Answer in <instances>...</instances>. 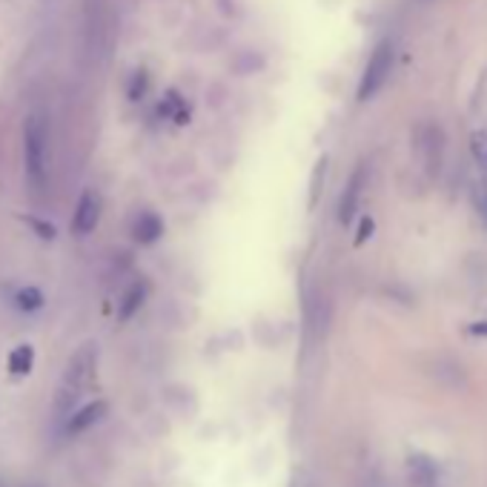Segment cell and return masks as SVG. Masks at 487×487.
Instances as JSON below:
<instances>
[{
  "label": "cell",
  "mask_w": 487,
  "mask_h": 487,
  "mask_svg": "<svg viewBox=\"0 0 487 487\" xmlns=\"http://www.w3.org/2000/svg\"><path fill=\"white\" fill-rule=\"evenodd\" d=\"M370 233H373V221H370V218H364V221H362V233L355 236V247H358V244H364L370 238Z\"/></svg>",
  "instance_id": "9a60e30c"
},
{
  "label": "cell",
  "mask_w": 487,
  "mask_h": 487,
  "mask_svg": "<svg viewBox=\"0 0 487 487\" xmlns=\"http://www.w3.org/2000/svg\"><path fill=\"white\" fill-rule=\"evenodd\" d=\"M132 236L138 244H156L164 236V221L156 212H140L132 224Z\"/></svg>",
  "instance_id": "9c48e42d"
},
{
  "label": "cell",
  "mask_w": 487,
  "mask_h": 487,
  "mask_svg": "<svg viewBox=\"0 0 487 487\" xmlns=\"http://www.w3.org/2000/svg\"><path fill=\"white\" fill-rule=\"evenodd\" d=\"M15 301H18V310H23V313H35V310H41V307H44V292H41V290H35V287H27V290H20V292H18Z\"/></svg>",
  "instance_id": "7c38bea8"
},
{
  "label": "cell",
  "mask_w": 487,
  "mask_h": 487,
  "mask_svg": "<svg viewBox=\"0 0 487 487\" xmlns=\"http://www.w3.org/2000/svg\"><path fill=\"white\" fill-rule=\"evenodd\" d=\"M32 364H35V350L29 347V344H20V347L12 350V355H9L12 376H27L32 370Z\"/></svg>",
  "instance_id": "8fae6325"
},
{
  "label": "cell",
  "mask_w": 487,
  "mask_h": 487,
  "mask_svg": "<svg viewBox=\"0 0 487 487\" xmlns=\"http://www.w3.org/2000/svg\"><path fill=\"white\" fill-rule=\"evenodd\" d=\"M390 69H393V44L390 41H381L373 55H370L364 75H362V84H358V100H370L379 89L387 84L390 78Z\"/></svg>",
  "instance_id": "277c9868"
},
{
  "label": "cell",
  "mask_w": 487,
  "mask_h": 487,
  "mask_svg": "<svg viewBox=\"0 0 487 487\" xmlns=\"http://www.w3.org/2000/svg\"><path fill=\"white\" fill-rule=\"evenodd\" d=\"M29 224L37 229V236H41V238H49V241L55 238V227H52V224H46V221H35V218H32Z\"/></svg>",
  "instance_id": "5bb4252c"
},
{
  "label": "cell",
  "mask_w": 487,
  "mask_h": 487,
  "mask_svg": "<svg viewBox=\"0 0 487 487\" xmlns=\"http://www.w3.org/2000/svg\"><path fill=\"white\" fill-rule=\"evenodd\" d=\"M98 364V347L92 341L84 344V347L69 358L67 370H63V379H60V395H58V410L60 413H67L72 407V402L78 399L81 390L86 387L89 376H92V370Z\"/></svg>",
  "instance_id": "7a4b0ae2"
},
{
  "label": "cell",
  "mask_w": 487,
  "mask_h": 487,
  "mask_svg": "<svg viewBox=\"0 0 487 487\" xmlns=\"http://www.w3.org/2000/svg\"><path fill=\"white\" fill-rule=\"evenodd\" d=\"M470 152H473V158H476V164L487 172V130H479L470 135Z\"/></svg>",
  "instance_id": "4fadbf2b"
},
{
  "label": "cell",
  "mask_w": 487,
  "mask_h": 487,
  "mask_svg": "<svg viewBox=\"0 0 487 487\" xmlns=\"http://www.w3.org/2000/svg\"><path fill=\"white\" fill-rule=\"evenodd\" d=\"M147 299H149V284H147V281L144 278L132 281V284L126 287L124 299L118 301V322H130L135 313H140V307L147 304Z\"/></svg>",
  "instance_id": "52a82bcc"
},
{
  "label": "cell",
  "mask_w": 487,
  "mask_h": 487,
  "mask_svg": "<svg viewBox=\"0 0 487 487\" xmlns=\"http://www.w3.org/2000/svg\"><path fill=\"white\" fill-rule=\"evenodd\" d=\"M100 207H104V201H100V192L98 189H84V196L78 198V207H75V215H72V229L78 236H86L92 233L98 218H100Z\"/></svg>",
  "instance_id": "5b68a950"
},
{
  "label": "cell",
  "mask_w": 487,
  "mask_h": 487,
  "mask_svg": "<svg viewBox=\"0 0 487 487\" xmlns=\"http://www.w3.org/2000/svg\"><path fill=\"white\" fill-rule=\"evenodd\" d=\"M473 336H487V322H479V324H473L470 327Z\"/></svg>",
  "instance_id": "2e32d148"
},
{
  "label": "cell",
  "mask_w": 487,
  "mask_h": 487,
  "mask_svg": "<svg viewBox=\"0 0 487 487\" xmlns=\"http://www.w3.org/2000/svg\"><path fill=\"white\" fill-rule=\"evenodd\" d=\"M410 482L413 487H435L439 484V467L427 456H413L410 459Z\"/></svg>",
  "instance_id": "30bf717a"
},
{
  "label": "cell",
  "mask_w": 487,
  "mask_h": 487,
  "mask_svg": "<svg viewBox=\"0 0 487 487\" xmlns=\"http://www.w3.org/2000/svg\"><path fill=\"white\" fill-rule=\"evenodd\" d=\"M364 181H367V170L364 166H358L353 172V178L347 181V189L341 192V201H339V221L347 227L355 212H358V201H362V192H364Z\"/></svg>",
  "instance_id": "8992f818"
},
{
  "label": "cell",
  "mask_w": 487,
  "mask_h": 487,
  "mask_svg": "<svg viewBox=\"0 0 487 487\" xmlns=\"http://www.w3.org/2000/svg\"><path fill=\"white\" fill-rule=\"evenodd\" d=\"M413 152L421 170L427 172V178H435L442 170L444 158V135L435 124H419L413 135Z\"/></svg>",
  "instance_id": "3957f363"
},
{
  "label": "cell",
  "mask_w": 487,
  "mask_h": 487,
  "mask_svg": "<svg viewBox=\"0 0 487 487\" xmlns=\"http://www.w3.org/2000/svg\"><path fill=\"white\" fill-rule=\"evenodd\" d=\"M23 170L29 187L41 192L49 170V124L44 112H29L23 121Z\"/></svg>",
  "instance_id": "6da1fadb"
},
{
  "label": "cell",
  "mask_w": 487,
  "mask_h": 487,
  "mask_svg": "<svg viewBox=\"0 0 487 487\" xmlns=\"http://www.w3.org/2000/svg\"><path fill=\"white\" fill-rule=\"evenodd\" d=\"M107 413H109V404H107L104 399H98V402H92V404L81 407L78 413H72L67 430H69V433H84V430H89V427H95L98 421L104 419Z\"/></svg>",
  "instance_id": "ba28073f"
}]
</instances>
